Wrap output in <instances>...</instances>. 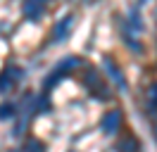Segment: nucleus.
<instances>
[{"label": "nucleus", "mask_w": 157, "mask_h": 152, "mask_svg": "<svg viewBox=\"0 0 157 152\" xmlns=\"http://www.w3.org/2000/svg\"><path fill=\"white\" fill-rule=\"evenodd\" d=\"M76 64H78V57H67V59H64V62H62V64H59L52 74H50V78H45V88H52V86H55L59 78L64 76V71H67V69H74Z\"/></svg>", "instance_id": "f257e3e1"}, {"label": "nucleus", "mask_w": 157, "mask_h": 152, "mask_svg": "<svg viewBox=\"0 0 157 152\" xmlns=\"http://www.w3.org/2000/svg\"><path fill=\"white\" fill-rule=\"evenodd\" d=\"M119 124H121V114L114 109V112H107L105 114V119H102V131L107 133V135H112V133H117Z\"/></svg>", "instance_id": "f03ea898"}, {"label": "nucleus", "mask_w": 157, "mask_h": 152, "mask_svg": "<svg viewBox=\"0 0 157 152\" xmlns=\"http://www.w3.org/2000/svg\"><path fill=\"white\" fill-rule=\"evenodd\" d=\"M71 24H74V17H71V14H67V17H64L57 26H55L52 38H55V40H64V38H67V33H69V28H71Z\"/></svg>", "instance_id": "7ed1b4c3"}, {"label": "nucleus", "mask_w": 157, "mask_h": 152, "mask_svg": "<svg viewBox=\"0 0 157 152\" xmlns=\"http://www.w3.org/2000/svg\"><path fill=\"white\" fill-rule=\"evenodd\" d=\"M105 69L109 71V76H112V81L119 86V88H126V81H124V76H121V71H119L117 66L112 64V59H105Z\"/></svg>", "instance_id": "20e7f679"}, {"label": "nucleus", "mask_w": 157, "mask_h": 152, "mask_svg": "<svg viewBox=\"0 0 157 152\" xmlns=\"http://www.w3.org/2000/svg\"><path fill=\"white\" fill-rule=\"evenodd\" d=\"M24 14L29 19H38L40 14V0H24Z\"/></svg>", "instance_id": "39448f33"}, {"label": "nucleus", "mask_w": 157, "mask_h": 152, "mask_svg": "<svg viewBox=\"0 0 157 152\" xmlns=\"http://www.w3.org/2000/svg\"><path fill=\"white\" fill-rule=\"evenodd\" d=\"M138 150V142L133 138H126V140L119 142V152H136Z\"/></svg>", "instance_id": "423d86ee"}, {"label": "nucleus", "mask_w": 157, "mask_h": 152, "mask_svg": "<svg viewBox=\"0 0 157 152\" xmlns=\"http://www.w3.org/2000/svg\"><path fill=\"white\" fill-rule=\"evenodd\" d=\"M10 88H12V78L7 74H0V90H2V93H7Z\"/></svg>", "instance_id": "0eeeda50"}, {"label": "nucleus", "mask_w": 157, "mask_h": 152, "mask_svg": "<svg viewBox=\"0 0 157 152\" xmlns=\"http://www.w3.org/2000/svg\"><path fill=\"white\" fill-rule=\"evenodd\" d=\"M12 114H14V107H12V104H2V107H0V119H12Z\"/></svg>", "instance_id": "6e6552de"}, {"label": "nucleus", "mask_w": 157, "mask_h": 152, "mask_svg": "<svg viewBox=\"0 0 157 152\" xmlns=\"http://www.w3.org/2000/svg\"><path fill=\"white\" fill-rule=\"evenodd\" d=\"M26 150H29V152H43L45 147H43V145H40L38 140H31L29 145H26Z\"/></svg>", "instance_id": "1a4fd4ad"}, {"label": "nucleus", "mask_w": 157, "mask_h": 152, "mask_svg": "<svg viewBox=\"0 0 157 152\" xmlns=\"http://www.w3.org/2000/svg\"><path fill=\"white\" fill-rule=\"evenodd\" d=\"M150 102L157 107V86H152V88H150Z\"/></svg>", "instance_id": "9d476101"}, {"label": "nucleus", "mask_w": 157, "mask_h": 152, "mask_svg": "<svg viewBox=\"0 0 157 152\" xmlns=\"http://www.w3.org/2000/svg\"><path fill=\"white\" fill-rule=\"evenodd\" d=\"M140 2H145V0H140Z\"/></svg>", "instance_id": "9b49d317"}]
</instances>
